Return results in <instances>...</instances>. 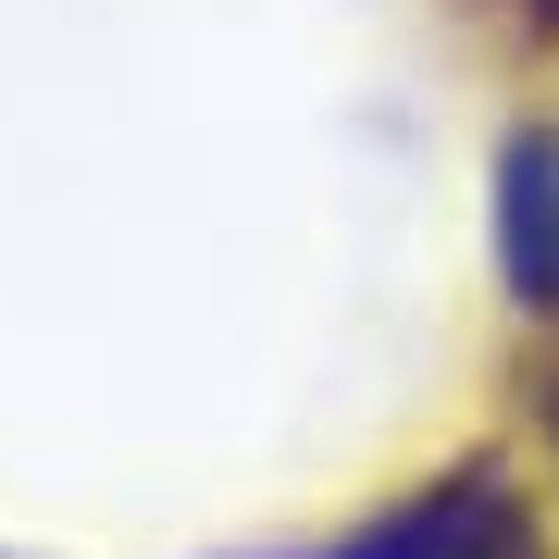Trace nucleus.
Segmentation results:
<instances>
[{
    "instance_id": "7ed1b4c3",
    "label": "nucleus",
    "mask_w": 559,
    "mask_h": 559,
    "mask_svg": "<svg viewBox=\"0 0 559 559\" xmlns=\"http://www.w3.org/2000/svg\"><path fill=\"white\" fill-rule=\"evenodd\" d=\"M510 13H522V25H535V38H559V0H510Z\"/></svg>"
},
{
    "instance_id": "f03ea898",
    "label": "nucleus",
    "mask_w": 559,
    "mask_h": 559,
    "mask_svg": "<svg viewBox=\"0 0 559 559\" xmlns=\"http://www.w3.org/2000/svg\"><path fill=\"white\" fill-rule=\"evenodd\" d=\"M498 274L522 311L559 323V124H522L498 150Z\"/></svg>"
},
{
    "instance_id": "20e7f679",
    "label": "nucleus",
    "mask_w": 559,
    "mask_h": 559,
    "mask_svg": "<svg viewBox=\"0 0 559 559\" xmlns=\"http://www.w3.org/2000/svg\"><path fill=\"white\" fill-rule=\"evenodd\" d=\"M535 423H547V448H559V373H547V385H535Z\"/></svg>"
},
{
    "instance_id": "f257e3e1",
    "label": "nucleus",
    "mask_w": 559,
    "mask_h": 559,
    "mask_svg": "<svg viewBox=\"0 0 559 559\" xmlns=\"http://www.w3.org/2000/svg\"><path fill=\"white\" fill-rule=\"evenodd\" d=\"M336 559H547L535 547V522H522V498L485 460H460V473H436L423 498H399L373 522V535H348Z\"/></svg>"
}]
</instances>
